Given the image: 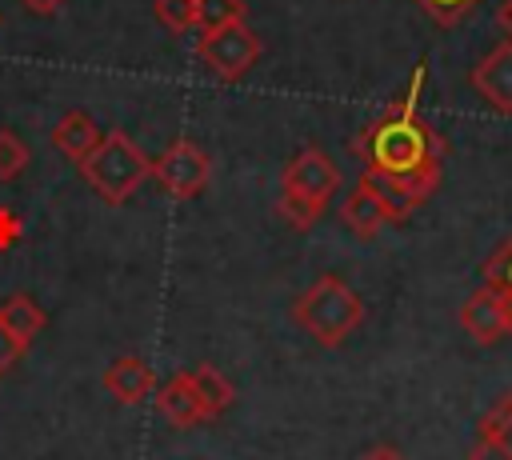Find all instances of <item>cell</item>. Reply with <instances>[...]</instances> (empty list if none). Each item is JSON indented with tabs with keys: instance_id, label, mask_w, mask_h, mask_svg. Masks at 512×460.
<instances>
[{
	"instance_id": "cell-1",
	"label": "cell",
	"mask_w": 512,
	"mask_h": 460,
	"mask_svg": "<svg viewBox=\"0 0 512 460\" xmlns=\"http://www.w3.org/2000/svg\"><path fill=\"white\" fill-rule=\"evenodd\" d=\"M420 84H424V64L412 72L408 92L352 140V152L360 156L364 176L380 184V192L396 212V224L408 220L440 188L444 144H440V132L424 124L416 112Z\"/></svg>"
},
{
	"instance_id": "cell-2",
	"label": "cell",
	"mask_w": 512,
	"mask_h": 460,
	"mask_svg": "<svg viewBox=\"0 0 512 460\" xmlns=\"http://www.w3.org/2000/svg\"><path fill=\"white\" fill-rule=\"evenodd\" d=\"M292 320L296 328H304L320 348H340L360 324H364V300L352 284H344L340 276H320L312 280L296 304H292Z\"/></svg>"
},
{
	"instance_id": "cell-3",
	"label": "cell",
	"mask_w": 512,
	"mask_h": 460,
	"mask_svg": "<svg viewBox=\"0 0 512 460\" xmlns=\"http://www.w3.org/2000/svg\"><path fill=\"white\" fill-rule=\"evenodd\" d=\"M336 188H340V168L332 164V156L324 148H304L280 172L276 212H280L284 224L304 232L324 216V208L336 196Z\"/></svg>"
},
{
	"instance_id": "cell-4",
	"label": "cell",
	"mask_w": 512,
	"mask_h": 460,
	"mask_svg": "<svg viewBox=\"0 0 512 460\" xmlns=\"http://www.w3.org/2000/svg\"><path fill=\"white\" fill-rule=\"evenodd\" d=\"M80 176H84V184H88L104 204H124V200L152 176V160L144 156V148H140L128 132L112 128V132H104L100 144L80 160Z\"/></svg>"
},
{
	"instance_id": "cell-5",
	"label": "cell",
	"mask_w": 512,
	"mask_h": 460,
	"mask_svg": "<svg viewBox=\"0 0 512 460\" xmlns=\"http://www.w3.org/2000/svg\"><path fill=\"white\" fill-rule=\"evenodd\" d=\"M260 36L256 28H248V20H236V24H224V28H212V32H200L196 36V56L200 64L216 76V80H244L256 60H260Z\"/></svg>"
},
{
	"instance_id": "cell-6",
	"label": "cell",
	"mask_w": 512,
	"mask_h": 460,
	"mask_svg": "<svg viewBox=\"0 0 512 460\" xmlns=\"http://www.w3.org/2000/svg\"><path fill=\"white\" fill-rule=\"evenodd\" d=\"M152 176H156V184L168 192V196H176V200H192V196H200L204 188H208V176H212V160H208V152L196 144V140H172L164 152H160V160H152Z\"/></svg>"
},
{
	"instance_id": "cell-7",
	"label": "cell",
	"mask_w": 512,
	"mask_h": 460,
	"mask_svg": "<svg viewBox=\"0 0 512 460\" xmlns=\"http://www.w3.org/2000/svg\"><path fill=\"white\" fill-rule=\"evenodd\" d=\"M460 328L476 340V344H496L512 336V304L492 292L488 284H480L464 304H460Z\"/></svg>"
},
{
	"instance_id": "cell-8",
	"label": "cell",
	"mask_w": 512,
	"mask_h": 460,
	"mask_svg": "<svg viewBox=\"0 0 512 460\" xmlns=\"http://www.w3.org/2000/svg\"><path fill=\"white\" fill-rule=\"evenodd\" d=\"M340 220H344V228H348L352 236L372 240L384 224H396V212H392L388 196L380 192V184H376L372 176H360V184H356V188L344 196V204H340Z\"/></svg>"
},
{
	"instance_id": "cell-9",
	"label": "cell",
	"mask_w": 512,
	"mask_h": 460,
	"mask_svg": "<svg viewBox=\"0 0 512 460\" xmlns=\"http://www.w3.org/2000/svg\"><path fill=\"white\" fill-rule=\"evenodd\" d=\"M472 88L480 92V100L492 108V112H504L512 116V44L500 40L472 72H468Z\"/></svg>"
},
{
	"instance_id": "cell-10",
	"label": "cell",
	"mask_w": 512,
	"mask_h": 460,
	"mask_svg": "<svg viewBox=\"0 0 512 460\" xmlns=\"http://www.w3.org/2000/svg\"><path fill=\"white\" fill-rule=\"evenodd\" d=\"M152 396H156V412L164 416V424H172V428H196V424H208V412H204V404H200V396H196L188 372L168 376Z\"/></svg>"
},
{
	"instance_id": "cell-11",
	"label": "cell",
	"mask_w": 512,
	"mask_h": 460,
	"mask_svg": "<svg viewBox=\"0 0 512 460\" xmlns=\"http://www.w3.org/2000/svg\"><path fill=\"white\" fill-rule=\"evenodd\" d=\"M104 388L112 392V400L120 404H144L152 392H156V372L148 368V360L140 356H116L108 368H104Z\"/></svg>"
},
{
	"instance_id": "cell-12",
	"label": "cell",
	"mask_w": 512,
	"mask_h": 460,
	"mask_svg": "<svg viewBox=\"0 0 512 460\" xmlns=\"http://www.w3.org/2000/svg\"><path fill=\"white\" fill-rule=\"evenodd\" d=\"M0 324H4V332L16 340V348H20V352H28V348H32V340L44 332L48 312H44L28 292H16V296H8V300L0 304Z\"/></svg>"
},
{
	"instance_id": "cell-13",
	"label": "cell",
	"mask_w": 512,
	"mask_h": 460,
	"mask_svg": "<svg viewBox=\"0 0 512 460\" xmlns=\"http://www.w3.org/2000/svg\"><path fill=\"white\" fill-rule=\"evenodd\" d=\"M100 128H96V120L88 116V112H64L56 124H52V148L56 152H64L68 160H84L96 144H100Z\"/></svg>"
},
{
	"instance_id": "cell-14",
	"label": "cell",
	"mask_w": 512,
	"mask_h": 460,
	"mask_svg": "<svg viewBox=\"0 0 512 460\" xmlns=\"http://www.w3.org/2000/svg\"><path fill=\"white\" fill-rule=\"evenodd\" d=\"M188 380H192V388H196V396H200L208 420H216V416H224V412L232 408L236 388H232V380H228L220 368H212V364H196V368H188Z\"/></svg>"
},
{
	"instance_id": "cell-15",
	"label": "cell",
	"mask_w": 512,
	"mask_h": 460,
	"mask_svg": "<svg viewBox=\"0 0 512 460\" xmlns=\"http://www.w3.org/2000/svg\"><path fill=\"white\" fill-rule=\"evenodd\" d=\"M476 440H488V444H496L508 460H512V400L504 396L484 420H480V428H476Z\"/></svg>"
},
{
	"instance_id": "cell-16",
	"label": "cell",
	"mask_w": 512,
	"mask_h": 460,
	"mask_svg": "<svg viewBox=\"0 0 512 460\" xmlns=\"http://www.w3.org/2000/svg\"><path fill=\"white\" fill-rule=\"evenodd\" d=\"M244 0H196V32H212L244 20Z\"/></svg>"
},
{
	"instance_id": "cell-17",
	"label": "cell",
	"mask_w": 512,
	"mask_h": 460,
	"mask_svg": "<svg viewBox=\"0 0 512 460\" xmlns=\"http://www.w3.org/2000/svg\"><path fill=\"white\" fill-rule=\"evenodd\" d=\"M152 12L160 20V28H168L172 36L196 32V0H156Z\"/></svg>"
},
{
	"instance_id": "cell-18",
	"label": "cell",
	"mask_w": 512,
	"mask_h": 460,
	"mask_svg": "<svg viewBox=\"0 0 512 460\" xmlns=\"http://www.w3.org/2000/svg\"><path fill=\"white\" fill-rule=\"evenodd\" d=\"M484 284H488L492 292H500V296L512 304V236L488 256V264H484Z\"/></svg>"
},
{
	"instance_id": "cell-19",
	"label": "cell",
	"mask_w": 512,
	"mask_h": 460,
	"mask_svg": "<svg viewBox=\"0 0 512 460\" xmlns=\"http://www.w3.org/2000/svg\"><path fill=\"white\" fill-rule=\"evenodd\" d=\"M24 168H28V144L12 128H0V184H12Z\"/></svg>"
},
{
	"instance_id": "cell-20",
	"label": "cell",
	"mask_w": 512,
	"mask_h": 460,
	"mask_svg": "<svg viewBox=\"0 0 512 460\" xmlns=\"http://www.w3.org/2000/svg\"><path fill=\"white\" fill-rule=\"evenodd\" d=\"M480 0H416V8L428 16V20H436L440 28H452V24H460L472 8H476Z\"/></svg>"
},
{
	"instance_id": "cell-21",
	"label": "cell",
	"mask_w": 512,
	"mask_h": 460,
	"mask_svg": "<svg viewBox=\"0 0 512 460\" xmlns=\"http://www.w3.org/2000/svg\"><path fill=\"white\" fill-rule=\"evenodd\" d=\"M20 356H24V352L16 348V340H12V336L4 332V324H0V376H4V372H8V368L20 360Z\"/></svg>"
},
{
	"instance_id": "cell-22",
	"label": "cell",
	"mask_w": 512,
	"mask_h": 460,
	"mask_svg": "<svg viewBox=\"0 0 512 460\" xmlns=\"http://www.w3.org/2000/svg\"><path fill=\"white\" fill-rule=\"evenodd\" d=\"M28 12H36V16H52V12H60L68 0H20Z\"/></svg>"
},
{
	"instance_id": "cell-23",
	"label": "cell",
	"mask_w": 512,
	"mask_h": 460,
	"mask_svg": "<svg viewBox=\"0 0 512 460\" xmlns=\"http://www.w3.org/2000/svg\"><path fill=\"white\" fill-rule=\"evenodd\" d=\"M496 24H500V32H504V36H508V44H512V0H504V4H500Z\"/></svg>"
},
{
	"instance_id": "cell-24",
	"label": "cell",
	"mask_w": 512,
	"mask_h": 460,
	"mask_svg": "<svg viewBox=\"0 0 512 460\" xmlns=\"http://www.w3.org/2000/svg\"><path fill=\"white\" fill-rule=\"evenodd\" d=\"M508 400H512V392H508Z\"/></svg>"
}]
</instances>
